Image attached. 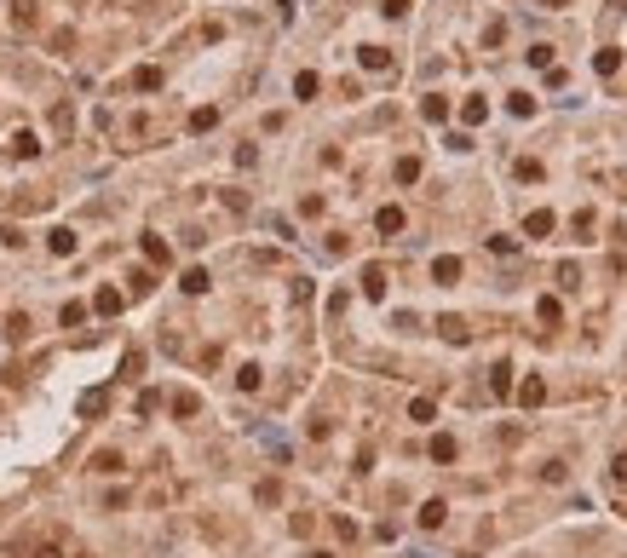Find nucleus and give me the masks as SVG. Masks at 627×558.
<instances>
[{
  "instance_id": "nucleus-1",
  "label": "nucleus",
  "mask_w": 627,
  "mask_h": 558,
  "mask_svg": "<svg viewBox=\"0 0 627 558\" xmlns=\"http://www.w3.org/2000/svg\"><path fill=\"white\" fill-rule=\"evenodd\" d=\"M512 397H518L524 409H541V403H547V380H541V374H529V380L518 385V392H512Z\"/></svg>"
},
{
  "instance_id": "nucleus-2",
  "label": "nucleus",
  "mask_w": 627,
  "mask_h": 558,
  "mask_svg": "<svg viewBox=\"0 0 627 558\" xmlns=\"http://www.w3.org/2000/svg\"><path fill=\"white\" fill-rule=\"evenodd\" d=\"M432 282H437V288L461 282V260H455V253H443V260H432Z\"/></svg>"
},
{
  "instance_id": "nucleus-3",
  "label": "nucleus",
  "mask_w": 627,
  "mask_h": 558,
  "mask_svg": "<svg viewBox=\"0 0 627 558\" xmlns=\"http://www.w3.org/2000/svg\"><path fill=\"white\" fill-rule=\"evenodd\" d=\"M121 306H127V293H121V288H98V293H93V311H98V317H115Z\"/></svg>"
},
{
  "instance_id": "nucleus-4",
  "label": "nucleus",
  "mask_w": 627,
  "mask_h": 558,
  "mask_svg": "<svg viewBox=\"0 0 627 558\" xmlns=\"http://www.w3.org/2000/svg\"><path fill=\"white\" fill-rule=\"evenodd\" d=\"M47 248H52V253H58V260H69V253H75V248H81V236H75V231H69V225H58V231H52V236H47Z\"/></svg>"
},
{
  "instance_id": "nucleus-5",
  "label": "nucleus",
  "mask_w": 627,
  "mask_h": 558,
  "mask_svg": "<svg viewBox=\"0 0 627 558\" xmlns=\"http://www.w3.org/2000/svg\"><path fill=\"white\" fill-rule=\"evenodd\" d=\"M437 334L449 339V346H466V339H472V328H466L461 317H437Z\"/></svg>"
},
{
  "instance_id": "nucleus-6",
  "label": "nucleus",
  "mask_w": 627,
  "mask_h": 558,
  "mask_svg": "<svg viewBox=\"0 0 627 558\" xmlns=\"http://www.w3.org/2000/svg\"><path fill=\"white\" fill-rule=\"evenodd\" d=\"M553 225H558V219H553V213H547V207H535V213H529V219H524V236H547Z\"/></svg>"
},
{
  "instance_id": "nucleus-7",
  "label": "nucleus",
  "mask_w": 627,
  "mask_h": 558,
  "mask_svg": "<svg viewBox=\"0 0 627 558\" xmlns=\"http://www.w3.org/2000/svg\"><path fill=\"white\" fill-rule=\"evenodd\" d=\"M489 392H495V397H512V368H507V363L489 368Z\"/></svg>"
},
{
  "instance_id": "nucleus-8",
  "label": "nucleus",
  "mask_w": 627,
  "mask_h": 558,
  "mask_svg": "<svg viewBox=\"0 0 627 558\" xmlns=\"http://www.w3.org/2000/svg\"><path fill=\"white\" fill-rule=\"evenodd\" d=\"M461 121H466V127H483V121H489V98H466V104H461Z\"/></svg>"
},
{
  "instance_id": "nucleus-9",
  "label": "nucleus",
  "mask_w": 627,
  "mask_h": 558,
  "mask_svg": "<svg viewBox=\"0 0 627 558\" xmlns=\"http://www.w3.org/2000/svg\"><path fill=\"white\" fill-rule=\"evenodd\" d=\"M363 293H369V299H386V271H380V265H363Z\"/></svg>"
},
{
  "instance_id": "nucleus-10",
  "label": "nucleus",
  "mask_w": 627,
  "mask_h": 558,
  "mask_svg": "<svg viewBox=\"0 0 627 558\" xmlns=\"http://www.w3.org/2000/svg\"><path fill=\"white\" fill-rule=\"evenodd\" d=\"M535 317H541L547 328H558V322H564V306H558V299L547 293V299H535Z\"/></svg>"
},
{
  "instance_id": "nucleus-11",
  "label": "nucleus",
  "mask_w": 627,
  "mask_h": 558,
  "mask_svg": "<svg viewBox=\"0 0 627 558\" xmlns=\"http://www.w3.org/2000/svg\"><path fill=\"white\" fill-rule=\"evenodd\" d=\"M12 156H18V161L40 156V139H35V133H12Z\"/></svg>"
},
{
  "instance_id": "nucleus-12",
  "label": "nucleus",
  "mask_w": 627,
  "mask_h": 558,
  "mask_svg": "<svg viewBox=\"0 0 627 558\" xmlns=\"http://www.w3.org/2000/svg\"><path fill=\"white\" fill-rule=\"evenodd\" d=\"M443 518H449V506H443V501H426V506H420V530H437Z\"/></svg>"
},
{
  "instance_id": "nucleus-13",
  "label": "nucleus",
  "mask_w": 627,
  "mask_h": 558,
  "mask_svg": "<svg viewBox=\"0 0 627 558\" xmlns=\"http://www.w3.org/2000/svg\"><path fill=\"white\" fill-rule=\"evenodd\" d=\"M374 225H380L386 236H397V231H403V207H380V213H374Z\"/></svg>"
},
{
  "instance_id": "nucleus-14",
  "label": "nucleus",
  "mask_w": 627,
  "mask_h": 558,
  "mask_svg": "<svg viewBox=\"0 0 627 558\" xmlns=\"http://www.w3.org/2000/svg\"><path fill=\"white\" fill-rule=\"evenodd\" d=\"M455 455H461V443H455V438H443V432L432 438V460H443V466H449Z\"/></svg>"
},
{
  "instance_id": "nucleus-15",
  "label": "nucleus",
  "mask_w": 627,
  "mask_h": 558,
  "mask_svg": "<svg viewBox=\"0 0 627 558\" xmlns=\"http://www.w3.org/2000/svg\"><path fill=\"white\" fill-rule=\"evenodd\" d=\"M317 87H323V81L311 75V69H299V75H294V98H317Z\"/></svg>"
},
{
  "instance_id": "nucleus-16",
  "label": "nucleus",
  "mask_w": 627,
  "mask_h": 558,
  "mask_svg": "<svg viewBox=\"0 0 627 558\" xmlns=\"http://www.w3.org/2000/svg\"><path fill=\"white\" fill-rule=\"evenodd\" d=\"M144 260H150V265H167L173 253H167V242H161V236H144Z\"/></svg>"
},
{
  "instance_id": "nucleus-17",
  "label": "nucleus",
  "mask_w": 627,
  "mask_h": 558,
  "mask_svg": "<svg viewBox=\"0 0 627 558\" xmlns=\"http://www.w3.org/2000/svg\"><path fill=\"white\" fill-rule=\"evenodd\" d=\"M104 409H110V392H86V397H81V414H86V420L104 414Z\"/></svg>"
},
{
  "instance_id": "nucleus-18",
  "label": "nucleus",
  "mask_w": 627,
  "mask_h": 558,
  "mask_svg": "<svg viewBox=\"0 0 627 558\" xmlns=\"http://www.w3.org/2000/svg\"><path fill=\"white\" fill-rule=\"evenodd\" d=\"M196 409H202V397H196V392H178V397H173V414H178V420H190Z\"/></svg>"
},
{
  "instance_id": "nucleus-19",
  "label": "nucleus",
  "mask_w": 627,
  "mask_h": 558,
  "mask_svg": "<svg viewBox=\"0 0 627 558\" xmlns=\"http://www.w3.org/2000/svg\"><path fill=\"white\" fill-rule=\"evenodd\" d=\"M35 12H40V0H12V18H18V29H29V23H35Z\"/></svg>"
},
{
  "instance_id": "nucleus-20",
  "label": "nucleus",
  "mask_w": 627,
  "mask_h": 558,
  "mask_svg": "<svg viewBox=\"0 0 627 558\" xmlns=\"http://www.w3.org/2000/svg\"><path fill=\"white\" fill-rule=\"evenodd\" d=\"M420 115H426V121H449V98H437V93H432V98L420 104Z\"/></svg>"
},
{
  "instance_id": "nucleus-21",
  "label": "nucleus",
  "mask_w": 627,
  "mask_h": 558,
  "mask_svg": "<svg viewBox=\"0 0 627 558\" xmlns=\"http://www.w3.org/2000/svg\"><path fill=\"white\" fill-rule=\"evenodd\" d=\"M58 322H64V328H81V322H86V306H81V299H69V306L58 311Z\"/></svg>"
},
{
  "instance_id": "nucleus-22",
  "label": "nucleus",
  "mask_w": 627,
  "mask_h": 558,
  "mask_svg": "<svg viewBox=\"0 0 627 558\" xmlns=\"http://www.w3.org/2000/svg\"><path fill=\"white\" fill-rule=\"evenodd\" d=\"M6 339H12V346H23V339H29V317H23V311L6 317Z\"/></svg>"
},
{
  "instance_id": "nucleus-23",
  "label": "nucleus",
  "mask_w": 627,
  "mask_h": 558,
  "mask_svg": "<svg viewBox=\"0 0 627 558\" xmlns=\"http://www.w3.org/2000/svg\"><path fill=\"white\" fill-rule=\"evenodd\" d=\"M363 69H391V52L386 47H363Z\"/></svg>"
},
{
  "instance_id": "nucleus-24",
  "label": "nucleus",
  "mask_w": 627,
  "mask_h": 558,
  "mask_svg": "<svg viewBox=\"0 0 627 558\" xmlns=\"http://www.w3.org/2000/svg\"><path fill=\"white\" fill-rule=\"evenodd\" d=\"M593 69H599V75H616V69H621V52H616V47H604V52L593 58Z\"/></svg>"
},
{
  "instance_id": "nucleus-25",
  "label": "nucleus",
  "mask_w": 627,
  "mask_h": 558,
  "mask_svg": "<svg viewBox=\"0 0 627 558\" xmlns=\"http://www.w3.org/2000/svg\"><path fill=\"white\" fill-rule=\"evenodd\" d=\"M132 87H139V93H156V87H161V69H150V64H144L139 75H132Z\"/></svg>"
},
{
  "instance_id": "nucleus-26",
  "label": "nucleus",
  "mask_w": 627,
  "mask_h": 558,
  "mask_svg": "<svg viewBox=\"0 0 627 558\" xmlns=\"http://www.w3.org/2000/svg\"><path fill=\"white\" fill-rule=\"evenodd\" d=\"M253 495H259V506H277V501H282V484H277V478H265Z\"/></svg>"
},
{
  "instance_id": "nucleus-27",
  "label": "nucleus",
  "mask_w": 627,
  "mask_h": 558,
  "mask_svg": "<svg viewBox=\"0 0 627 558\" xmlns=\"http://www.w3.org/2000/svg\"><path fill=\"white\" fill-rule=\"evenodd\" d=\"M213 121H219V110H213V104H202V110L190 115V133H207V127H213Z\"/></svg>"
},
{
  "instance_id": "nucleus-28",
  "label": "nucleus",
  "mask_w": 627,
  "mask_h": 558,
  "mask_svg": "<svg viewBox=\"0 0 627 558\" xmlns=\"http://www.w3.org/2000/svg\"><path fill=\"white\" fill-rule=\"evenodd\" d=\"M236 385H242V392H259V363H242V368H236Z\"/></svg>"
},
{
  "instance_id": "nucleus-29",
  "label": "nucleus",
  "mask_w": 627,
  "mask_h": 558,
  "mask_svg": "<svg viewBox=\"0 0 627 558\" xmlns=\"http://www.w3.org/2000/svg\"><path fill=\"white\" fill-rule=\"evenodd\" d=\"M415 179H420V161L403 156V161H397V185H415Z\"/></svg>"
},
{
  "instance_id": "nucleus-30",
  "label": "nucleus",
  "mask_w": 627,
  "mask_h": 558,
  "mask_svg": "<svg viewBox=\"0 0 627 558\" xmlns=\"http://www.w3.org/2000/svg\"><path fill=\"white\" fill-rule=\"evenodd\" d=\"M185 293H207V271H202V265L185 271Z\"/></svg>"
},
{
  "instance_id": "nucleus-31",
  "label": "nucleus",
  "mask_w": 627,
  "mask_h": 558,
  "mask_svg": "<svg viewBox=\"0 0 627 558\" xmlns=\"http://www.w3.org/2000/svg\"><path fill=\"white\" fill-rule=\"evenodd\" d=\"M432 414H437V403H432V397H415V403H409V420H420V426H426Z\"/></svg>"
},
{
  "instance_id": "nucleus-32",
  "label": "nucleus",
  "mask_w": 627,
  "mask_h": 558,
  "mask_svg": "<svg viewBox=\"0 0 627 558\" xmlns=\"http://www.w3.org/2000/svg\"><path fill=\"white\" fill-rule=\"evenodd\" d=\"M93 472H121V455H115V449H98V455H93Z\"/></svg>"
},
{
  "instance_id": "nucleus-33",
  "label": "nucleus",
  "mask_w": 627,
  "mask_h": 558,
  "mask_svg": "<svg viewBox=\"0 0 627 558\" xmlns=\"http://www.w3.org/2000/svg\"><path fill=\"white\" fill-rule=\"evenodd\" d=\"M529 64L535 69H553V47H529Z\"/></svg>"
},
{
  "instance_id": "nucleus-34",
  "label": "nucleus",
  "mask_w": 627,
  "mask_h": 558,
  "mask_svg": "<svg viewBox=\"0 0 627 558\" xmlns=\"http://www.w3.org/2000/svg\"><path fill=\"white\" fill-rule=\"evenodd\" d=\"M161 409V392H139V414H156Z\"/></svg>"
},
{
  "instance_id": "nucleus-35",
  "label": "nucleus",
  "mask_w": 627,
  "mask_h": 558,
  "mask_svg": "<svg viewBox=\"0 0 627 558\" xmlns=\"http://www.w3.org/2000/svg\"><path fill=\"white\" fill-rule=\"evenodd\" d=\"M610 478H616V484H627V455H616V460H610Z\"/></svg>"
},
{
  "instance_id": "nucleus-36",
  "label": "nucleus",
  "mask_w": 627,
  "mask_h": 558,
  "mask_svg": "<svg viewBox=\"0 0 627 558\" xmlns=\"http://www.w3.org/2000/svg\"><path fill=\"white\" fill-rule=\"evenodd\" d=\"M380 12H386V18H403V12H409V0H386Z\"/></svg>"
},
{
  "instance_id": "nucleus-37",
  "label": "nucleus",
  "mask_w": 627,
  "mask_h": 558,
  "mask_svg": "<svg viewBox=\"0 0 627 558\" xmlns=\"http://www.w3.org/2000/svg\"><path fill=\"white\" fill-rule=\"evenodd\" d=\"M35 558H64V552L58 547H35Z\"/></svg>"
},
{
  "instance_id": "nucleus-38",
  "label": "nucleus",
  "mask_w": 627,
  "mask_h": 558,
  "mask_svg": "<svg viewBox=\"0 0 627 558\" xmlns=\"http://www.w3.org/2000/svg\"><path fill=\"white\" fill-rule=\"evenodd\" d=\"M311 558H334V552H311Z\"/></svg>"
},
{
  "instance_id": "nucleus-39",
  "label": "nucleus",
  "mask_w": 627,
  "mask_h": 558,
  "mask_svg": "<svg viewBox=\"0 0 627 558\" xmlns=\"http://www.w3.org/2000/svg\"><path fill=\"white\" fill-rule=\"evenodd\" d=\"M547 6H564V0H547Z\"/></svg>"
}]
</instances>
